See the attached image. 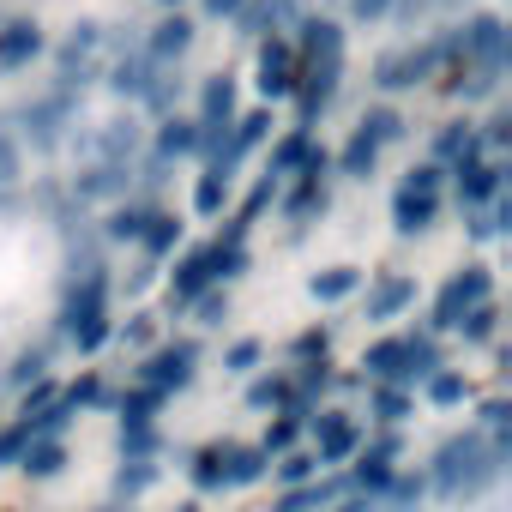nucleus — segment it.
<instances>
[{
  "mask_svg": "<svg viewBox=\"0 0 512 512\" xmlns=\"http://www.w3.org/2000/svg\"><path fill=\"white\" fill-rule=\"evenodd\" d=\"M163 410V398L157 392H145V386H133L127 398H121V428H151V416Z\"/></svg>",
  "mask_w": 512,
  "mask_h": 512,
  "instance_id": "obj_28",
  "label": "nucleus"
},
{
  "mask_svg": "<svg viewBox=\"0 0 512 512\" xmlns=\"http://www.w3.org/2000/svg\"><path fill=\"white\" fill-rule=\"evenodd\" d=\"M193 482H199V488H223V446L193 452Z\"/></svg>",
  "mask_w": 512,
  "mask_h": 512,
  "instance_id": "obj_36",
  "label": "nucleus"
},
{
  "mask_svg": "<svg viewBox=\"0 0 512 512\" xmlns=\"http://www.w3.org/2000/svg\"><path fill=\"white\" fill-rule=\"evenodd\" d=\"M392 7H398V0H350V19H356V25H380Z\"/></svg>",
  "mask_w": 512,
  "mask_h": 512,
  "instance_id": "obj_41",
  "label": "nucleus"
},
{
  "mask_svg": "<svg viewBox=\"0 0 512 512\" xmlns=\"http://www.w3.org/2000/svg\"><path fill=\"white\" fill-rule=\"evenodd\" d=\"M193 151H199V121L169 115V121L157 127V163H169V157H193Z\"/></svg>",
  "mask_w": 512,
  "mask_h": 512,
  "instance_id": "obj_18",
  "label": "nucleus"
},
{
  "mask_svg": "<svg viewBox=\"0 0 512 512\" xmlns=\"http://www.w3.org/2000/svg\"><path fill=\"white\" fill-rule=\"evenodd\" d=\"M440 181H446L440 163H416V169L404 175V193H440Z\"/></svg>",
  "mask_w": 512,
  "mask_h": 512,
  "instance_id": "obj_39",
  "label": "nucleus"
},
{
  "mask_svg": "<svg viewBox=\"0 0 512 512\" xmlns=\"http://www.w3.org/2000/svg\"><path fill=\"white\" fill-rule=\"evenodd\" d=\"M247 404H253V410H266V404H284V410H296V398H290V380H284V374L253 380V386H247ZM296 416H302V410H296Z\"/></svg>",
  "mask_w": 512,
  "mask_h": 512,
  "instance_id": "obj_31",
  "label": "nucleus"
},
{
  "mask_svg": "<svg viewBox=\"0 0 512 512\" xmlns=\"http://www.w3.org/2000/svg\"><path fill=\"white\" fill-rule=\"evenodd\" d=\"M296 79H302L296 43H290V37H272V43H260V73H253L260 97H266V103H284V97H296Z\"/></svg>",
  "mask_w": 512,
  "mask_h": 512,
  "instance_id": "obj_6",
  "label": "nucleus"
},
{
  "mask_svg": "<svg viewBox=\"0 0 512 512\" xmlns=\"http://www.w3.org/2000/svg\"><path fill=\"white\" fill-rule=\"evenodd\" d=\"M356 284H362L356 266H332V272L314 278V302H344V296H356Z\"/></svg>",
  "mask_w": 512,
  "mask_h": 512,
  "instance_id": "obj_24",
  "label": "nucleus"
},
{
  "mask_svg": "<svg viewBox=\"0 0 512 512\" xmlns=\"http://www.w3.org/2000/svg\"><path fill=\"white\" fill-rule=\"evenodd\" d=\"M374 163H380V145H374V139H362V133H350V145L338 151V175L368 181V175H374Z\"/></svg>",
  "mask_w": 512,
  "mask_h": 512,
  "instance_id": "obj_22",
  "label": "nucleus"
},
{
  "mask_svg": "<svg viewBox=\"0 0 512 512\" xmlns=\"http://www.w3.org/2000/svg\"><path fill=\"white\" fill-rule=\"evenodd\" d=\"M296 440H302V422H296V410H290L284 422H272V428H266V446H260V452H266V458H278V452H290Z\"/></svg>",
  "mask_w": 512,
  "mask_h": 512,
  "instance_id": "obj_35",
  "label": "nucleus"
},
{
  "mask_svg": "<svg viewBox=\"0 0 512 512\" xmlns=\"http://www.w3.org/2000/svg\"><path fill=\"white\" fill-rule=\"evenodd\" d=\"M464 398H470V380H464L458 368H440V374H428V404L452 410V404H464Z\"/></svg>",
  "mask_w": 512,
  "mask_h": 512,
  "instance_id": "obj_26",
  "label": "nucleus"
},
{
  "mask_svg": "<svg viewBox=\"0 0 512 512\" xmlns=\"http://www.w3.org/2000/svg\"><path fill=\"white\" fill-rule=\"evenodd\" d=\"M338 512H380V506H374V500H368V494H356V500H344V506H338Z\"/></svg>",
  "mask_w": 512,
  "mask_h": 512,
  "instance_id": "obj_51",
  "label": "nucleus"
},
{
  "mask_svg": "<svg viewBox=\"0 0 512 512\" xmlns=\"http://www.w3.org/2000/svg\"><path fill=\"white\" fill-rule=\"evenodd\" d=\"M440 67H452V55H446V37H428V43H416V49L380 55V67H374V85H380V91H416V85H428Z\"/></svg>",
  "mask_w": 512,
  "mask_h": 512,
  "instance_id": "obj_3",
  "label": "nucleus"
},
{
  "mask_svg": "<svg viewBox=\"0 0 512 512\" xmlns=\"http://www.w3.org/2000/svg\"><path fill=\"white\" fill-rule=\"evenodd\" d=\"M266 470H272V458H266L260 446H223V482L247 488V482H260Z\"/></svg>",
  "mask_w": 512,
  "mask_h": 512,
  "instance_id": "obj_17",
  "label": "nucleus"
},
{
  "mask_svg": "<svg viewBox=\"0 0 512 512\" xmlns=\"http://www.w3.org/2000/svg\"><path fill=\"white\" fill-rule=\"evenodd\" d=\"M193 308H199V326H217V320L229 314V296H217V290H205V296H199Z\"/></svg>",
  "mask_w": 512,
  "mask_h": 512,
  "instance_id": "obj_43",
  "label": "nucleus"
},
{
  "mask_svg": "<svg viewBox=\"0 0 512 512\" xmlns=\"http://www.w3.org/2000/svg\"><path fill=\"white\" fill-rule=\"evenodd\" d=\"M193 368H199V344L193 338H181V344H163V350H151L145 362H139V386L145 392H157V398H169V392H181L187 380H193Z\"/></svg>",
  "mask_w": 512,
  "mask_h": 512,
  "instance_id": "obj_5",
  "label": "nucleus"
},
{
  "mask_svg": "<svg viewBox=\"0 0 512 512\" xmlns=\"http://www.w3.org/2000/svg\"><path fill=\"white\" fill-rule=\"evenodd\" d=\"M145 217H151V205H121V211H109V241H139V229H145Z\"/></svg>",
  "mask_w": 512,
  "mask_h": 512,
  "instance_id": "obj_33",
  "label": "nucleus"
},
{
  "mask_svg": "<svg viewBox=\"0 0 512 512\" xmlns=\"http://www.w3.org/2000/svg\"><path fill=\"white\" fill-rule=\"evenodd\" d=\"M181 512H199V506H181Z\"/></svg>",
  "mask_w": 512,
  "mask_h": 512,
  "instance_id": "obj_53",
  "label": "nucleus"
},
{
  "mask_svg": "<svg viewBox=\"0 0 512 512\" xmlns=\"http://www.w3.org/2000/svg\"><path fill=\"white\" fill-rule=\"evenodd\" d=\"M19 464H25V470H31V476H55V470H61V464H67V446H61V440H31V446H25V458H19Z\"/></svg>",
  "mask_w": 512,
  "mask_h": 512,
  "instance_id": "obj_29",
  "label": "nucleus"
},
{
  "mask_svg": "<svg viewBox=\"0 0 512 512\" xmlns=\"http://www.w3.org/2000/svg\"><path fill=\"white\" fill-rule=\"evenodd\" d=\"M326 344H332V338H326L320 326H314V332H302V338H296V362H314V356L326 362Z\"/></svg>",
  "mask_w": 512,
  "mask_h": 512,
  "instance_id": "obj_44",
  "label": "nucleus"
},
{
  "mask_svg": "<svg viewBox=\"0 0 512 512\" xmlns=\"http://www.w3.org/2000/svg\"><path fill=\"white\" fill-rule=\"evenodd\" d=\"M434 217H440V193H392V223H398V235H422V229H434Z\"/></svg>",
  "mask_w": 512,
  "mask_h": 512,
  "instance_id": "obj_11",
  "label": "nucleus"
},
{
  "mask_svg": "<svg viewBox=\"0 0 512 512\" xmlns=\"http://www.w3.org/2000/svg\"><path fill=\"white\" fill-rule=\"evenodd\" d=\"M61 326H67V338H73L79 356H97V350L109 344L115 326H109V278H103V266H85V278H79V290H73Z\"/></svg>",
  "mask_w": 512,
  "mask_h": 512,
  "instance_id": "obj_1",
  "label": "nucleus"
},
{
  "mask_svg": "<svg viewBox=\"0 0 512 512\" xmlns=\"http://www.w3.org/2000/svg\"><path fill=\"white\" fill-rule=\"evenodd\" d=\"M392 458H398V434H386V440H374L368 452H362V464H356V488L368 494V488H386L398 470H392Z\"/></svg>",
  "mask_w": 512,
  "mask_h": 512,
  "instance_id": "obj_15",
  "label": "nucleus"
},
{
  "mask_svg": "<svg viewBox=\"0 0 512 512\" xmlns=\"http://www.w3.org/2000/svg\"><path fill=\"white\" fill-rule=\"evenodd\" d=\"M398 350H404V338H380V344L362 350V368H368L380 386H392V374H398Z\"/></svg>",
  "mask_w": 512,
  "mask_h": 512,
  "instance_id": "obj_25",
  "label": "nucleus"
},
{
  "mask_svg": "<svg viewBox=\"0 0 512 512\" xmlns=\"http://www.w3.org/2000/svg\"><path fill=\"white\" fill-rule=\"evenodd\" d=\"M476 302H494V278H488V266H464L458 278H446V284H440L428 332H452V326H458Z\"/></svg>",
  "mask_w": 512,
  "mask_h": 512,
  "instance_id": "obj_4",
  "label": "nucleus"
},
{
  "mask_svg": "<svg viewBox=\"0 0 512 512\" xmlns=\"http://www.w3.org/2000/svg\"><path fill=\"white\" fill-rule=\"evenodd\" d=\"M308 157H314V133L296 127V133H284V139L272 145V169H266V175H296Z\"/></svg>",
  "mask_w": 512,
  "mask_h": 512,
  "instance_id": "obj_21",
  "label": "nucleus"
},
{
  "mask_svg": "<svg viewBox=\"0 0 512 512\" xmlns=\"http://www.w3.org/2000/svg\"><path fill=\"white\" fill-rule=\"evenodd\" d=\"M25 446H31V428H25V422L0 428V470H7V464H19V458H25Z\"/></svg>",
  "mask_w": 512,
  "mask_h": 512,
  "instance_id": "obj_37",
  "label": "nucleus"
},
{
  "mask_svg": "<svg viewBox=\"0 0 512 512\" xmlns=\"http://www.w3.org/2000/svg\"><path fill=\"white\" fill-rule=\"evenodd\" d=\"M13 181H19V145L0 133V187H13Z\"/></svg>",
  "mask_w": 512,
  "mask_h": 512,
  "instance_id": "obj_47",
  "label": "nucleus"
},
{
  "mask_svg": "<svg viewBox=\"0 0 512 512\" xmlns=\"http://www.w3.org/2000/svg\"><path fill=\"white\" fill-rule=\"evenodd\" d=\"M410 302H416V284H410V278H380V284L368 290V320H398Z\"/></svg>",
  "mask_w": 512,
  "mask_h": 512,
  "instance_id": "obj_16",
  "label": "nucleus"
},
{
  "mask_svg": "<svg viewBox=\"0 0 512 512\" xmlns=\"http://www.w3.org/2000/svg\"><path fill=\"white\" fill-rule=\"evenodd\" d=\"M500 422H506V404H500V398H494V404H482V428H500Z\"/></svg>",
  "mask_w": 512,
  "mask_h": 512,
  "instance_id": "obj_50",
  "label": "nucleus"
},
{
  "mask_svg": "<svg viewBox=\"0 0 512 512\" xmlns=\"http://www.w3.org/2000/svg\"><path fill=\"white\" fill-rule=\"evenodd\" d=\"M314 464H320L314 452H284V470H278V482H284V488H302V482L314 476Z\"/></svg>",
  "mask_w": 512,
  "mask_h": 512,
  "instance_id": "obj_38",
  "label": "nucleus"
},
{
  "mask_svg": "<svg viewBox=\"0 0 512 512\" xmlns=\"http://www.w3.org/2000/svg\"><path fill=\"white\" fill-rule=\"evenodd\" d=\"M151 476H157L151 464H133V470H121V494H139V488H145Z\"/></svg>",
  "mask_w": 512,
  "mask_h": 512,
  "instance_id": "obj_49",
  "label": "nucleus"
},
{
  "mask_svg": "<svg viewBox=\"0 0 512 512\" xmlns=\"http://www.w3.org/2000/svg\"><path fill=\"white\" fill-rule=\"evenodd\" d=\"M332 500H338V488H332V482H308V488H290V494L278 500V512H314V506L326 512Z\"/></svg>",
  "mask_w": 512,
  "mask_h": 512,
  "instance_id": "obj_30",
  "label": "nucleus"
},
{
  "mask_svg": "<svg viewBox=\"0 0 512 512\" xmlns=\"http://www.w3.org/2000/svg\"><path fill=\"white\" fill-rule=\"evenodd\" d=\"M67 115H73V91H55V97L31 103V109H25L19 121H25V127L37 133V145H55V139H61V121H67Z\"/></svg>",
  "mask_w": 512,
  "mask_h": 512,
  "instance_id": "obj_14",
  "label": "nucleus"
},
{
  "mask_svg": "<svg viewBox=\"0 0 512 512\" xmlns=\"http://www.w3.org/2000/svg\"><path fill=\"white\" fill-rule=\"evenodd\" d=\"M157 79H163V67H151L145 49H133V55H121V61L109 67V85H115L121 97H139V103H145V91H151Z\"/></svg>",
  "mask_w": 512,
  "mask_h": 512,
  "instance_id": "obj_13",
  "label": "nucleus"
},
{
  "mask_svg": "<svg viewBox=\"0 0 512 512\" xmlns=\"http://www.w3.org/2000/svg\"><path fill=\"white\" fill-rule=\"evenodd\" d=\"M157 7H169V13H181V0H157Z\"/></svg>",
  "mask_w": 512,
  "mask_h": 512,
  "instance_id": "obj_52",
  "label": "nucleus"
},
{
  "mask_svg": "<svg viewBox=\"0 0 512 512\" xmlns=\"http://www.w3.org/2000/svg\"><path fill=\"white\" fill-rule=\"evenodd\" d=\"M223 205H229V181H223L217 169H205V175L193 181V211H199V217H217Z\"/></svg>",
  "mask_w": 512,
  "mask_h": 512,
  "instance_id": "obj_23",
  "label": "nucleus"
},
{
  "mask_svg": "<svg viewBox=\"0 0 512 512\" xmlns=\"http://www.w3.org/2000/svg\"><path fill=\"white\" fill-rule=\"evenodd\" d=\"M452 175H458V205H470V211H476V205H494V199H500V175H506V169H500V163H488V157H482V145H470V151L452 163Z\"/></svg>",
  "mask_w": 512,
  "mask_h": 512,
  "instance_id": "obj_7",
  "label": "nucleus"
},
{
  "mask_svg": "<svg viewBox=\"0 0 512 512\" xmlns=\"http://www.w3.org/2000/svg\"><path fill=\"white\" fill-rule=\"evenodd\" d=\"M43 55V25L37 19H7L0 25V67H31Z\"/></svg>",
  "mask_w": 512,
  "mask_h": 512,
  "instance_id": "obj_10",
  "label": "nucleus"
},
{
  "mask_svg": "<svg viewBox=\"0 0 512 512\" xmlns=\"http://www.w3.org/2000/svg\"><path fill=\"white\" fill-rule=\"evenodd\" d=\"M211 284H217V272H211V247H193L187 260L175 266V278H169V308H193Z\"/></svg>",
  "mask_w": 512,
  "mask_h": 512,
  "instance_id": "obj_9",
  "label": "nucleus"
},
{
  "mask_svg": "<svg viewBox=\"0 0 512 512\" xmlns=\"http://www.w3.org/2000/svg\"><path fill=\"white\" fill-rule=\"evenodd\" d=\"M223 362H229V374H247L253 362H260V338H241V344H229V356H223Z\"/></svg>",
  "mask_w": 512,
  "mask_h": 512,
  "instance_id": "obj_40",
  "label": "nucleus"
},
{
  "mask_svg": "<svg viewBox=\"0 0 512 512\" xmlns=\"http://www.w3.org/2000/svg\"><path fill=\"white\" fill-rule=\"evenodd\" d=\"M470 145H476V133H470V121H446V127L434 133V163H446V157L458 163V157H464Z\"/></svg>",
  "mask_w": 512,
  "mask_h": 512,
  "instance_id": "obj_27",
  "label": "nucleus"
},
{
  "mask_svg": "<svg viewBox=\"0 0 512 512\" xmlns=\"http://www.w3.org/2000/svg\"><path fill=\"white\" fill-rule=\"evenodd\" d=\"M193 37H199V25H193L187 13H163V25H157L139 49H145V61H151V67H169V61H181V55L193 49Z\"/></svg>",
  "mask_w": 512,
  "mask_h": 512,
  "instance_id": "obj_8",
  "label": "nucleus"
},
{
  "mask_svg": "<svg viewBox=\"0 0 512 512\" xmlns=\"http://www.w3.org/2000/svg\"><path fill=\"white\" fill-rule=\"evenodd\" d=\"M103 398H109V392H103V380H97V374H85V380H79L61 404H103Z\"/></svg>",
  "mask_w": 512,
  "mask_h": 512,
  "instance_id": "obj_46",
  "label": "nucleus"
},
{
  "mask_svg": "<svg viewBox=\"0 0 512 512\" xmlns=\"http://www.w3.org/2000/svg\"><path fill=\"white\" fill-rule=\"evenodd\" d=\"M49 404H55V386H49V380H37V386L25 392V404H19V422H31V416H37V410H49Z\"/></svg>",
  "mask_w": 512,
  "mask_h": 512,
  "instance_id": "obj_42",
  "label": "nucleus"
},
{
  "mask_svg": "<svg viewBox=\"0 0 512 512\" xmlns=\"http://www.w3.org/2000/svg\"><path fill=\"white\" fill-rule=\"evenodd\" d=\"M43 368H49V350H25L13 362V380H43Z\"/></svg>",
  "mask_w": 512,
  "mask_h": 512,
  "instance_id": "obj_45",
  "label": "nucleus"
},
{
  "mask_svg": "<svg viewBox=\"0 0 512 512\" xmlns=\"http://www.w3.org/2000/svg\"><path fill=\"white\" fill-rule=\"evenodd\" d=\"M356 133H362V139H374V145H392V139H404V115H398L392 103H374V109H362Z\"/></svg>",
  "mask_w": 512,
  "mask_h": 512,
  "instance_id": "obj_20",
  "label": "nucleus"
},
{
  "mask_svg": "<svg viewBox=\"0 0 512 512\" xmlns=\"http://www.w3.org/2000/svg\"><path fill=\"white\" fill-rule=\"evenodd\" d=\"M241 7H247V0H199V13H205V19H235Z\"/></svg>",
  "mask_w": 512,
  "mask_h": 512,
  "instance_id": "obj_48",
  "label": "nucleus"
},
{
  "mask_svg": "<svg viewBox=\"0 0 512 512\" xmlns=\"http://www.w3.org/2000/svg\"><path fill=\"white\" fill-rule=\"evenodd\" d=\"M175 241H181V217L151 211V217H145V229H139V247L151 253V260H163V253H175Z\"/></svg>",
  "mask_w": 512,
  "mask_h": 512,
  "instance_id": "obj_19",
  "label": "nucleus"
},
{
  "mask_svg": "<svg viewBox=\"0 0 512 512\" xmlns=\"http://www.w3.org/2000/svg\"><path fill=\"white\" fill-rule=\"evenodd\" d=\"M494 326H500V308H494V302H476V308H470L452 332H464L470 344H488V338H494Z\"/></svg>",
  "mask_w": 512,
  "mask_h": 512,
  "instance_id": "obj_32",
  "label": "nucleus"
},
{
  "mask_svg": "<svg viewBox=\"0 0 512 512\" xmlns=\"http://www.w3.org/2000/svg\"><path fill=\"white\" fill-rule=\"evenodd\" d=\"M374 416L380 422H404L410 416V392L404 386H374Z\"/></svg>",
  "mask_w": 512,
  "mask_h": 512,
  "instance_id": "obj_34",
  "label": "nucleus"
},
{
  "mask_svg": "<svg viewBox=\"0 0 512 512\" xmlns=\"http://www.w3.org/2000/svg\"><path fill=\"white\" fill-rule=\"evenodd\" d=\"M314 440H320V464H344V458L356 452V422H350L344 410H326V416L314 422Z\"/></svg>",
  "mask_w": 512,
  "mask_h": 512,
  "instance_id": "obj_12",
  "label": "nucleus"
},
{
  "mask_svg": "<svg viewBox=\"0 0 512 512\" xmlns=\"http://www.w3.org/2000/svg\"><path fill=\"white\" fill-rule=\"evenodd\" d=\"M446 55L452 67H506V19L500 13H476L470 25H452L446 37Z\"/></svg>",
  "mask_w": 512,
  "mask_h": 512,
  "instance_id": "obj_2",
  "label": "nucleus"
}]
</instances>
